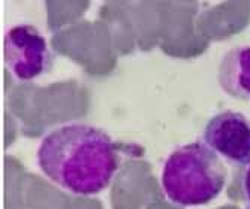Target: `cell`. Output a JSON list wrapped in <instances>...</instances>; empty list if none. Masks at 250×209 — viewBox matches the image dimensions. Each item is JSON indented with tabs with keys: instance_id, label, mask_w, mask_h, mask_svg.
<instances>
[{
	"instance_id": "6da1fadb",
	"label": "cell",
	"mask_w": 250,
	"mask_h": 209,
	"mask_svg": "<svg viewBox=\"0 0 250 209\" xmlns=\"http://www.w3.org/2000/svg\"><path fill=\"white\" fill-rule=\"evenodd\" d=\"M38 165L63 190L92 196L104 191L119 166L111 137L88 124H63L45 134L36 152Z\"/></svg>"
},
{
	"instance_id": "7a4b0ae2",
	"label": "cell",
	"mask_w": 250,
	"mask_h": 209,
	"mask_svg": "<svg viewBox=\"0 0 250 209\" xmlns=\"http://www.w3.org/2000/svg\"><path fill=\"white\" fill-rule=\"evenodd\" d=\"M226 169L219 155L204 142L177 148L167 158L162 187L167 197L180 206H201L223 190Z\"/></svg>"
},
{
	"instance_id": "3957f363",
	"label": "cell",
	"mask_w": 250,
	"mask_h": 209,
	"mask_svg": "<svg viewBox=\"0 0 250 209\" xmlns=\"http://www.w3.org/2000/svg\"><path fill=\"white\" fill-rule=\"evenodd\" d=\"M3 56L8 72L17 81H35L48 74L54 64V54L47 39L33 26L11 27L5 35Z\"/></svg>"
},
{
	"instance_id": "277c9868",
	"label": "cell",
	"mask_w": 250,
	"mask_h": 209,
	"mask_svg": "<svg viewBox=\"0 0 250 209\" xmlns=\"http://www.w3.org/2000/svg\"><path fill=\"white\" fill-rule=\"evenodd\" d=\"M202 141L232 165H250V123L240 112L225 111L207 123Z\"/></svg>"
},
{
	"instance_id": "5b68a950",
	"label": "cell",
	"mask_w": 250,
	"mask_h": 209,
	"mask_svg": "<svg viewBox=\"0 0 250 209\" xmlns=\"http://www.w3.org/2000/svg\"><path fill=\"white\" fill-rule=\"evenodd\" d=\"M217 79L226 95L250 100V46H235L219 64Z\"/></svg>"
},
{
	"instance_id": "8992f818",
	"label": "cell",
	"mask_w": 250,
	"mask_h": 209,
	"mask_svg": "<svg viewBox=\"0 0 250 209\" xmlns=\"http://www.w3.org/2000/svg\"><path fill=\"white\" fill-rule=\"evenodd\" d=\"M241 191H243V196H244L247 205H250V165L246 168V171L241 176Z\"/></svg>"
},
{
	"instance_id": "52a82bcc",
	"label": "cell",
	"mask_w": 250,
	"mask_h": 209,
	"mask_svg": "<svg viewBox=\"0 0 250 209\" xmlns=\"http://www.w3.org/2000/svg\"><path fill=\"white\" fill-rule=\"evenodd\" d=\"M246 209H250V205H247V208Z\"/></svg>"
}]
</instances>
